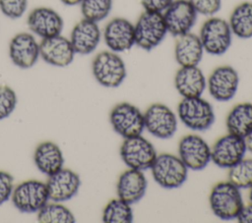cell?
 <instances>
[{
    "label": "cell",
    "instance_id": "1",
    "mask_svg": "<svg viewBox=\"0 0 252 223\" xmlns=\"http://www.w3.org/2000/svg\"><path fill=\"white\" fill-rule=\"evenodd\" d=\"M213 213L221 220L236 219L243 207L240 189L228 180L216 184L209 195Z\"/></svg>",
    "mask_w": 252,
    "mask_h": 223
},
{
    "label": "cell",
    "instance_id": "2",
    "mask_svg": "<svg viewBox=\"0 0 252 223\" xmlns=\"http://www.w3.org/2000/svg\"><path fill=\"white\" fill-rule=\"evenodd\" d=\"M150 169L156 183L167 190L181 187L188 176V168L185 164L178 156L170 153L157 155Z\"/></svg>",
    "mask_w": 252,
    "mask_h": 223
},
{
    "label": "cell",
    "instance_id": "3",
    "mask_svg": "<svg viewBox=\"0 0 252 223\" xmlns=\"http://www.w3.org/2000/svg\"><path fill=\"white\" fill-rule=\"evenodd\" d=\"M177 115L184 126L197 132L210 129L216 119L212 104L201 96L183 98L177 106Z\"/></svg>",
    "mask_w": 252,
    "mask_h": 223
},
{
    "label": "cell",
    "instance_id": "4",
    "mask_svg": "<svg viewBox=\"0 0 252 223\" xmlns=\"http://www.w3.org/2000/svg\"><path fill=\"white\" fill-rule=\"evenodd\" d=\"M92 72L95 81L105 87H117L124 82L127 72L123 59L113 51L97 53L92 62Z\"/></svg>",
    "mask_w": 252,
    "mask_h": 223
},
{
    "label": "cell",
    "instance_id": "5",
    "mask_svg": "<svg viewBox=\"0 0 252 223\" xmlns=\"http://www.w3.org/2000/svg\"><path fill=\"white\" fill-rule=\"evenodd\" d=\"M135 44L151 51L158 46L167 33L162 13L144 11L134 25Z\"/></svg>",
    "mask_w": 252,
    "mask_h": 223
},
{
    "label": "cell",
    "instance_id": "6",
    "mask_svg": "<svg viewBox=\"0 0 252 223\" xmlns=\"http://www.w3.org/2000/svg\"><path fill=\"white\" fill-rule=\"evenodd\" d=\"M199 38L204 51L210 55L220 56L230 47L232 32L228 22L219 17H211L202 25Z\"/></svg>",
    "mask_w": 252,
    "mask_h": 223
},
{
    "label": "cell",
    "instance_id": "7",
    "mask_svg": "<svg viewBox=\"0 0 252 223\" xmlns=\"http://www.w3.org/2000/svg\"><path fill=\"white\" fill-rule=\"evenodd\" d=\"M12 202L21 212H37L49 200L46 183L27 180L17 185L12 193Z\"/></svg>",
    "mask_w": 252,
    "mask_h": 223
},
{
    "label": "cell",
    "instance_id": "8",
    "mask_svg": "<svg viewBox=\"0 0 252 223\" xmlns=\"http://www.w3.org/2000/svg\"><path fill=\"white\" fill-rule=\"evenodd\" d=\"M154 144L140 136L124 139L120 146V156L130 169L145 171L150 169L157 157Z\"/></svg>",
    "mask_w": 252,
    "mask_h": 223
},
{
    "label": "cell",
    "instance_id": "9",
    "mask_svg": "<svg viewBox=\"0 0 252 223\" xmlns=\"http://www.w3.org/2000/svg\"><path fill=\"white\" fill-rule=\"evenodd\" d=\"M109 121L114 132L123 139L140 136L145 130L144 113L128 102L115 105L110 112Z\"/></svg>",
    "mask_w": 252,
    "mask_h": 223
},
{
    "label": "cell",
    "instance_id": "10",
    "mask_svg": "<svg viewBox=\"0 0 252 223\" xmlns=\"http://www.w3.org/2000/svg\"><path fill=\"white\" fill-rule=\"evenodd\" d=\"M145 129L149 134L160 139L172 138L177 131L175 113L162 103H154L144 113Z\"/></svg>",
    "mask_w": 252,
    "mask_h": 223
},
{
    "label": "cell",
    "instance_id": "11",
    "mask_svg": "<svg viewBox=\"0 0 252 223\" xmlns=\"http://www.w3.org/2000/svg\"><path fill=\"white\" fill-rule=\"evenodd\" d=\"M178 157L188 170L200 171L211 161V147L202 137L189 134L179 140Z\"/></svg>",
    "mask_w": 252,
    "mask_h": 223
},
{
    "label": "cell",
    "instance_id": "12",
    "mask_svg": "<svg viewBox=\"0 0 252 223\" xmlns=\"http://www.w3.org/2000/svg\"><path fill=\"white\" fill-rule=\"evenodd\" d=\"M246 151L244 138L227 133L211 147V161L220 168L229 169L245 157Z\"/></svg>",
    "mask_w": 252,
    "mask_h": 223
},
{
    "label": "cell",
    "instance_id": "13",
    "mask_svg": "<svg viewBox=\"0 0 252 223\" xmlns=\"http://www.w3.org/2000/svg\"><path fill=\"white\" fill-rule=\"evenodd\" d=\"M197 15L189 0H173L162 12L167 32L176 37L191 31Z\"/></svg>",
    "mask_w": 252,
    "mask_h": 223
},
{
    "label": "cell",
    "instance_id": "14",
    "mask_svg": "<svg viewBox=\"0 0 252 223\" xmlns=\"http://www.w3.org/2000/svg\"><path fill=\"white\" fill-rule=\"evenodd\" d=\"M239 85V76L231 66H220L216 68L207 81V86L211 96L220 102L229 101L234 97Z\"/></svg>",
    "mask_w": 252,
    "mask_h": 223
},
{
    "label": "cell",
    "instance_id": "15",
    "mask_svg": "<svg viewBox=\"0 0 252 223\" xmlns=\"http://www.w3.org/2000/svg\"><path fill=\"white\" fill-rule=\"evenodd\" d=\"M102 36L110 51L116 53L127 51L135 44L134 25L125 18H114L104 27Z\"/></svg>",
    "mask_w": 252,
    "mask_h": 223
},
{
    "label": "cell",
    "instance_id": "16",
    "mask_svg": "<svg viewBox=\"0 0 252 223\" xmlns=\"http://www.w3.org/2000/svg\"><path fill=\"white\" fill-rule=\"evenodd\" d=\"M9 57L15 66L21 69H30L40 57L39 43L32 33L19 32L10 40Z\"/></svg>",
    "mask_w": 252,
    "mask_h": 223
},
{
    "label": "cell",
    "instance_id": "17",
    "mask_svg": "<svg viewBox=\"0 0 252 223\" xmlns=\"http://www.w3.org/2000/svg\"><path fill=\"white\" fill-rule=\"evenodd\" d=\"M27 24L31 31L41 39L61 34L64 27L62 17L52 8L44 6L32 9L28 16Z\"/></svg>",
    "mask_w": 252,
    "mask_h": 223
},
{
    "label": "cell",
    "instance_id": "18",
    "mask_svg": "<svg viewBox=\"0 0 252 223\" xmlns=\"http://www.w3.org/2000/svg\"><path fill=\"white\" fill-rule=\"evenodd\" d=\"M75 54L70 39L61 34L42 38L39 42V56L45 63L52 66H69Z\"/></svg>",
    "mask_w": 252,
    "mask_h": 223
},
{
    "label": "cell",
    "instance_id": "19",
    "mask_svg": "<svg viewBox=\"0 0 252 223\" xmlns=\"http://www.w3.org/2000/svg\"><path fill=\"white\" fill-rule=\"evenodd\" d=\"M49 199L63 202L71 199L77 195L81 186L80 176L70 170L62 168L56 173L48 176L46 181Z\"/></svg>",
    "mask_w": 252,
    "mask_h": 223
},
{
    "label": "cell",
    "instance_id": "20",
    "mask_svg": "<svg viewBox=\"0 0 252 223\" xmlns=\"http://www.w3.org/2000/svg\"><path fill=\"white\" fill-rule=\"evenodd\" d=\"M100 38L97 23L84 18L74 26L69 39L76 54L88 55L96 49Z\"/></svg>",
    "mask_w": 252,
    "mask_h": 223
},
{
    "label": "cell",
    "instance_id": "21",
    "mask_svg": "<svg viewBox=\"0 0 252 223\" xmlns=\"http://www.w3.org/2000/svg\"><path fill=\"white\" fill-rule=\"evenodd\" d=\"M147 187L148 181L144 172L129 168L118 178L116 185L117 196L132 205L144 197Z\"/></svg>",
    "mask_w": 252,
    "mask_h": 223
},
{
    "label": "cell",
    "instance_id": "22",
    "mask_svg": "<svg viewBox=\"0 0 252 223\" xmlns=\"http://www.w3.org/2000/svg\"><path fill=\"white\" fill-rule=\"evenodd\" d=\"M174 86L183 98L201 96L207 86V80L198 66L180 67L174 77Z\"/></svg>",
    "mask_w": 252,
    "mask_h": 223
},
{
    "label": "cell",
    "instance_id": "23",
    "mask_svg": "<svg viewBox=\"0 0 252 223\" xmlns=\"http://www.w3.org/2000/svg\"><path fill=\"white\" fill-rule=\"evenodd\" d=\"M204 48L199 35L190 32L177 36L174 46L175 61L180 67L198 66L203 58Z\"/></svg>",
    "mask_w": 252,
    "mask_h": 223
},
{
    "label": "cell",
    "instance_id": "24",
    "mask_svg": "<svg viewBox=\"0 0 252 223\" xmlns=\"http://www.w3.org/2000/svg\"><path fill=\"white\" fill-rule=\"evenodd\" d=\"M33 161L41 173L50 176L63 168L64 157L58 144L46 140L35 147Z\"/></svg>",
    "mask_w": 252,
    "mask_h": 223
},
{
    "label": "cell",
    "instance_id": "25",
    "mask_svg": "<svg viewBox=\"0 0 252 223\" xmlns=\"http://www.w3.org/2000/svg\"><path fill=\"white\" fill-rule=\"evenodd\" d=\"M225 126L229 134L245 138L252 131V103L236 104L227 114Z\"/></svg>",
    "mask_w": 252,
    "mask_h": 223
},
{
    "label": "cell",
    "instance_id": "26",
    "mask_svg": "<svg viewBox=\"0 0 252 223\" xmlns=\"http://www.w3.org/2000/svg\"><path fill=\"white\" fill-rule=\"evenodd\" d=\"M228 25L232 34L241 39L252 37V2L246 1L237 5L231 12Z\"/></svg>",
    "mask_w": 252,
    "mask_h": 223
},
{
    "label": "cell",
    "instance_id": "27",
    "mask_svg": "<svg viewBox=\"0 0 252 223\" xmlns=\"http://www.w3.org/2000/svg\"><path fill=\"white\" fill-rule=\"evenodd\" d=\"M133 218L131 204L119 197L111 199L102 211V221L105 223H130Z\"/></svg>",
    "mask_w": 252,
    "mask_h": 223
},
{
    "label": "cell",
    "instance_id": "28",
    "mask_svg": "<svg viewBox=\"0 0 252 223\" xmlns=\"http://www.w3.org/2000/svg\"><path fill=\"white\" fill-rule=\"evenodd\" d=\"M37 221L41 223H73L75 216L65 205L54 201L47 202L37 211Z\"/></svg>",
    "mask_w": 252,
    "mask_h": 223
},
{
    "label": "cell",
    "instance_id": "29",
    "mask_svg": "<svg viewBox=\"0 0 252 223\" xmlns=\"http://www.w3.org/2000/svg\"><path fill=\"white\" fill-rule=\"evenodd\" d=\"M227 179L237 188L249 189L252 186V158H243L229 168Z\"/></svg>",
    "mask_w": 252,
    "mask_h": 223
},
{
    "label": "cell",
    "instance_id": "30",
    "mask_svg": "<svg viewBox=\"0 0 252 223\" xmlns=\"http://www.w3.org/2000/svg\"><path fill=\"white\" fill-rule=\"evenodd\" d=\"M113 0H82L81 13L85 19L98 23L104 20L110 13Z\"/></svg>",
    "mask_w": 252,
    "mask_h": 223
},
{
    "label": "cell",
    "instance_id": "31",
    "mask_svg": "<svg viewBox=\"0 0 252 223\" xmlns=\"http://www.w3.org/2000/svg\"><path fill=\"white\" fill-rule=\"evenodd\" d=\"M17 105V95L13 88L6 84L0 85V120L9 117Z\"/></svg>",
    "mask_w": 252,
    "mask_h": 223
},
{
    "label": "cell",
    "instance_id": "32",
    "mask_svg": "<svg viewBox=\"0 0 252 223\" xmlns=\"http://www.w3.org/2000/svg\"><path fill=\"white\" fill-rule=\"evenodd\" d=\"M28 8V0H0V11L12 20L21 18Z\"/></svg>",
    "mask_w": 252,
    "mask_h": 223
},
{
    "label": "cell",
    "instance_id": "33",
    "mask_svg": "<svg viewBox=\"0 0 252 223\" xmlns=\"http://www.w3.org/2000/svg\"><path fill=\"white\" fill-rule=\"evenodd\" d=\"M197 14L213 17L221 7V0H189Z\"/></svg>",
    "mask_w": 252,
    "mask_h": 223
},
{
    "label": "cell",
    "instance_id": "34",
    "mask_svg": "<svg viewBox=\"0 0 252 223\" xmlns=\"http://www.w3.org/2000/svg\"><path fill=\"white\" fill-rule=\"evenodd\" d=\"M14 190V178L13 176L6 172L0 171V205L8 201L12 196Z\"/></svg>",
    "mask_w": 252,
    "mask_h": 223
},
{
    "label": "cell",
    "instance_id": "35",
    "mask_svg": "<svg viewBox=\"0 0 252 223\" xmlns=\"http://www.w3.org/2000/svg\"><path fill=\"white\" fill-rule=\"evenodd\" d=\"M172 2L173 0H141V5L144 11L162 13Z\"/></svg>",
    "mask_w": 252,
    "mask_h": 223
},
{
    "label": "cell",
    "instance_id": "36",
    "mask_svg": "<svg viewBox=\"0 0 252 223\" xmlns=\"http://www.w3.org/2000/svg\"><path fill=\"white\" fill-rule=\"evenodd\" d=\"M236 219L241 223H252V203L243 205Z\"/></svg>",
    "mask_w": 252,
    "mask_h": 223
},
{
    "label": "cell",
    "instance_id": "37",
    "mask_svg": "<svg viewBox=\"0 0 252 223\" xmlns=\"http://www.w3.org/2000/svg\"><path fill=\"white\" fill-rule=\"evenodd\" d=\"M244 140H245L247 151L252 153V131L244 138Z\"/></svg>",
    "mask_w": 252,
    "mask_h": 223
},
{
    "label": "cell",
    "instance_id": "38",
    "mask_svg": "<svg viewBox=\"0 0 252 223\" xmlns=\"http://www.w3.org/2000/svg\"><path fill=\"white\" fill-rule=\"evenodd\" d=\"M64 5H67V6H75V5H78L81 3L82 0H60Z\"/></svg>",
    "mask_w": 252,
    "mask_h": 223
},
{
    "label": "cell",
    "instance_id": "39",
    "mask_svg": "<svg viewBox=\"0 0 252 223\" xmlns=\"http://www.w3.org/2000/svg\"><path fill=\"white\" fill-rule=\"evenodd\" d=\"M248 197H249L250 203H252V186L249 188V195H248Z\"/></svg>",
    "mask_w": 252,
    "mask_h": 223
}]
</instances>
